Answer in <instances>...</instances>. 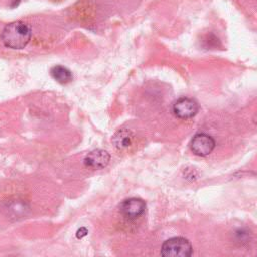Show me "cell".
<instances>
[{"mask_svg":"<svg viewBox=\"0 0 257 257\" xmlns=\"http://www.w3.org/2000/svg\"><path fill=\"white\" fill-rule=\"evenodd\" d=\"M31 37V30L27 23L17 20L8 23L2 30L1 39L4 45L11 49L24 48Z\"/></svg>","mask_w":257,"mask_h":257,"instance_id":"6da1fadb","label":"cell"},{"mask_svg":"<svg viewBox=\"0 0 257 257\" xmlns=\"http://www.w3.org/2000/svg\"><path fill=\"white\" fill-rule=\"evenodd\" d=\"M193 249L191 243L183 237H174L165 241L161 248V254L166 257H189Z\"/></svg>","mask_w":257,"mask_h":257,"instance_id":"7a4b0ae2","label":"cell"},{"mask_svg":"<svg viewBox=\"0 0 257 257\" xmlns=\"http://www.w3.org/2000/svg\"><path fill=\"white\" fill-rule=\"evenodd\" d=\"M199 111L198 102L190 97H181L173 104V112L179 118H191Z\"/></svg>","mask_w":257,"mask_h":257,"instance_id":"3957f363","label":"cell"},{"mask_svg":"<svg viewBox=\"0 0 257 257\" xmlns=\"http://www.w3.org/2000/svg\"><path fill=\"white\" fill-rule=\"evenodd\" d=\"M215 140L205 133L196 134L191 140V150L197 156L205 157L213 152L215 148Z\"/></svg>","mask_w":257,"mask_h":257,"instance_id":"277c9868","label":"cell"},{"mask_svg":"<svg viewBox=\"0 0 257 257\" xmlns=\"http://www.w3.org/2000/svg\"><path fill=\"white\" fill-rule=\"evenodd\" d=\"M146 210V203L140 198H128L119 205L120 213L128 219H136L142 216Z\"/></svg>","mask_w":257,"mask_h":257,"instance_id":"5b68a950","label":"cell"},{"mask_svg":"<svg viewBox=\"0 0 257 257\" xmlns=\"http://www.w3.org/2000/svg\"><path fill=\"white\" fill-rule=\"evenodd\" d=\"M109 160H110V156L105 150L96 149L89 152L85 156L83 162H84V165L88 168L101 169L107 166V164L109 163Z\"/></svg>","mask_w":257,"mask_h":257,"instance_id":"8992f818","label":"cell"},{"mask_svg":"<svg viewBox=\"0 0 257 257\" xmlns=\"http://www.w3.org/2000/svg\"><path fill=\"white\" fill-rule=\"evenodd\" d=\"M112 143L118 150H124L133 144V134L126 128L117 131L112 137Z\"/></svg>","mask_w":257,"mask_h":257,"instance_id":"52a82bcc","label":"cell"},{"mask_svg":"<svg viewBox=\"0 0 257 257\" xmlns=\"http://www.w3.org/2000/svg\"><path fill=\"white\" fill-rule=\"evenodd\" d=\"M50 74L57 82L61 84H66L72 80V73L71 71L62 66V65H55L50 69Z\"/></svg>","mask_w":257,"mask_h":257,"instance_id":"ba28073f","label":"cell"},{"mask_svg":"<svg viewBox=\"0 0 257 257\" xmlns=\"http://www.w3.org/2000/svg\"><path fill=\"white\" fill-rule=\"evenodd\" d=\"M86 233H87V230H86L85 228H80V229L77 231V233H76V237H77V238H82L83 236L86 235Z\"/></svg>","mask_w":257,"mask_h":257,"instance_id":"9c48e42d","label":"cell"}]
</instances>
